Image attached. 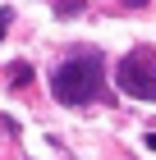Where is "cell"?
<instances>
[{
    "label": "cell",
    "instance_id": "obj_3",
    "mask_svg": "<svg viewBox=\"0 0 156 160\" xmlns=\"http://www.w3.org/2000/svg\"><path fill=\"white\" fill-rule=\"evenodd\" d=\"M9 69H14L9 82H14V87H23V82H28V64H9Z\"/></svg>",
    "mask_w": 156,
    "mask_h": 160
},
{
    "label": "cell",
    "instance_id": "obj_6",
    "mask_svg": "<svg viewBox=\"0 0 156 160\" xmlns=\"http://www.w3.org/2000/svg\"><path fill=\"white\" fill-rule=\"evenodd\" d=\"M124 5H133V9H138V5H147V0H124Z\"/></svg>",
    "mask_w": 156,
    "mask_h": 160
},
{
    "label": "cell",
    "instance_id": "obj_1",
    "mask_svg": "<svg viewBox=\"0 0 156 160\" xmlns=\"http://www.w3.org/2000/svg\"><path fill=\"white\" fill-rule=\"evenodd\" d=\"M51 92L60 105H87L106 92V60L96 50H83V55H69V60L51 73Z\"/></svg>",
    "mask_w": 156,
    "mask_h": 160
},
{
    "label": "cell",
    "instance_id": "obj_2",
    "mask_svg": "<svg viewBox=\"0 0 156 160\" xmlns=\"http://www.w3.org/2000/svg\"><path fill=\"white\" fill-rule=\"evenodd\" d=\"M115 82L138 101H156V50H129L115 69Z\"/></svg>",
    "mask_w": 156,
    "mask_h": 160
},
{
    "label": "cell",
    "instance_id": "obj_4",
    "mask_svg": "<svg viewBox=\"0 0 156 160\" xmlns=\"http://www.w3.org/2000/svg\"><path fill=\"white\" fill-rule=\"evenodd\" d=\"M14 23V9H0V37H5V28Z\"/></svg>",
    "mask_w": 156,
    "mask_h": 160
},
{
    "label": "cell",
    "instance_id": "obj_5",
    "mask_svg": "<svg viewBox=\"0 0 156 160\" xmlns=\"http://www.w3.org/2000/svg\"><path fill=\"white\" fill-rule=\"evenodd\" d=\"M143 142H147V147H152V151H156V128H152V133H147V137H143Z\"/></svg>",
    "mask_w": 156,
    "mask_h": 160
}]
</instances>
